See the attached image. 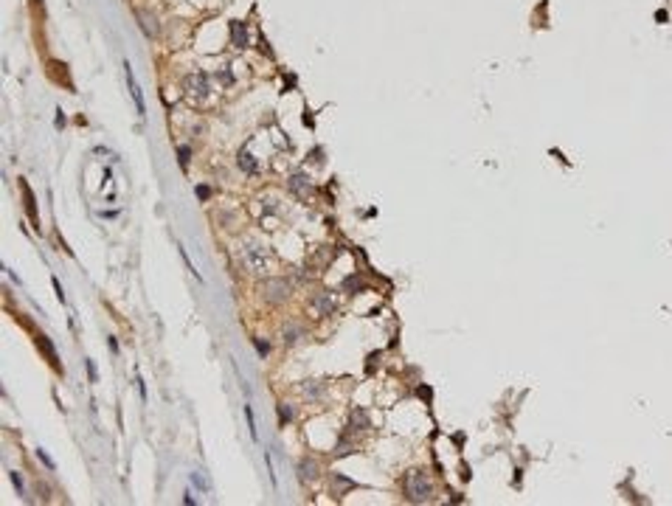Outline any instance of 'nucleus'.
Segmentation results:
<instances>
[{"mask_svg":"<svg viewBox=\"0 0 672 506\" xmlns=\"http://www.w3.org/2000/svg\"><path fill=\"white\" fill-rule=\"evenodd\" d=\"M290 295H293V287L287 279H267L265 284H262V298H265L267 304H284Z\"/></svg>","mask_w":672,"mask_h":506,"instance_id":"obj_3","label":"nucleus"},{"mask_svg":"<svg viewBox=\"0 0 672 506\" xmlns=\"http://www.w3.org/2000/svg\"><path fill=\"white\" fill-rule=\"evenodd\" d=\"M177 155H180V166H183V169H188V155H191V149L183 144V147H177Z\"/></svg>","mask_w":672,"mask_h":506,"instance_id":"obj_19","label":"nucleus"},{"mask_svg":"<svg viewBox=\"0 0 672 506\" xmlns=\"http://www.w3.org/2000/svg\"><path fill=\"white\" fill-rule=\"evenodd\" d=\"M191 484H194V487H200V489H206V492H208V484L203 481V476H200V473H191Z\"/></svg>","mask_w":672,"mask_h":506,"instance_id":"obj_24","label":"nucleus"},{"mask_svg":"<svg viewBox=\"0 0 672 506\" xmlns=\"http://www.w3.org/2000/svg\"><path fill=\"white\" fill-rule=\"evenodd\" d=\"M279 419H281V425L293 422V408H290L287 402H279Z\"/></svg>","mask_w":672,"mask_h":506,"instance_id":"obj_16","label":"nucleus"},{"mask_svg":"<svg viewBox=\"0 0 672 506\" xmlns=\"http://www.w3.org/2000/svg\"><path fill=\"white\" fill-rule=\"evenodd\" d=\"M309 383H312V380H307V383L301 385L304 394H307V396H321V388H318V385H309Z\"/></svg>","mask_w":672,"mask_h":506,"instance_id":"obj_22","label":"nucleus"},{"mask_svg":"<svg viewBox=\"0 0 672 506\" xmlns=\"http://www.w3.org/2000/svg\"><path fill=\"white\" fill-rule=\"evenodd\" d=\"M37 456H40V461H43V464H45V467H48V469H56V464H54V458H51V456H48V453H45V450H43V447H40V450H37Z\"/></svg>","mask_w":672,"mask_h":506,"instance_id":"obj_21","label":"nucleus"},{"mask_svg":"<svg viewBox=\"0 0 672 506\" xmlns=\"http://www.w3.org/2000/svg\"><path fill=\"white\" fill-rule=\"evenodd\" d=\"M256 349H259V354H267V352H270V346H267V343H262V341H256Z\"/></svg>","mask_w":672,"mask_h":506,"instance_id":"obj_27","label":"nucleus"},{"mask_svg":"<svg viewBox=\"0 0 672 506\" xmlns=\"http://www.w3.org/2000/svg\"><path fill=\"white\" fill-rule=\"evenodd\" d=\"M287 189H290L293 194L304 197L309 189H312V180H307V175H304V172H293V175L287 177Z\"/></svg>","mask_w":672,"mask_h":506,"instance_id":"obj_8","label":"nucleus"},{"mask_svg":"<svg viewBox=\"0 0 672 506\" xmlns=\"http://www.w3.org/2000/svg\"><path fill=\"white\" fill-rule=\"evenodd\" d=\"M177 250H180V256H183V262H186V267H188V270H191V276H194V279H200V281H203V276H200V270H197V267H194V264H191V259H188V253H186V248H183V245H177Z\"/></svg>","mask_w":672,"mask_h":506,"instance_id":"obj_15","label":"nucleus"},{"mask_svg":"<svg viewBox=\"0 0 672 506\" xmlns=\"http://www.w3.org/2000/svg\"><path fill=\"white\" fill-rule=\"evenodd\" d=\"M351 422L360 425V427H369V416H366V411H355V414H351Z\"/></svg>","mask_w":672,"mask_h":506,"instance_id":"obj_18","label":"nucleus"},{"mask_svg":"<svg viewBox=\"0 0 672 506\" xmlns=\"http://www.w3.org/2000/svg\"><path fill=\"white\" fill-rule=\"evenodd\" d=\"M298 469H301V481H315V478H318V464H315L312 458H304V461L298 464Z\"/></svg>","mask_w":672,"mask_h":506,"instance_id":"obj_11","label":"nucleus"},{"mask_svg":"<svg viewBox=\"0 0 672 506\" xmlns=\"http://www.w3.org/2000/svg\"><path fill=\"white\" fill-rule=\"evenodd\" d=\"M217 79L222 82V85H234V74H231L228 68H219V74H217Z\"/></svg>","mask_w":672,"mask_h":506,"instance_id":"obj_20","label":"nucleus"},{"mask_svg":"<svg viewBox=\"0 0 672 506\" xmlns=\"http://www.w3.org/2000/svg\"><path fill=\"white\" fill-rule=\"evenodd\" d=\"M245 419H248V430H250V439L259 442V427H256V416H253V408L245 405Z\"/></svg>","mask_w":672,"mask_h":506,"instance_id":"obj_14","label":"nucleus"},{"mask_svg":"<svg viewBox=\"0 0 672 506\" xmlns=\"http://www.w3.org/2000/svg\"><path fill=\"white\" fill-rule=\"evenodd\" d=\"M312 310L318 312V315H332L335 310H338V301H335V293H318V295H312Z\"/></svg>","mask_w":672,"mask_h":506,"instance_id":"obj_5","label":"nucleus"},{"mask_svg":"<svg viewBox=\"0 0 672 506\" xmlns=\"http://www.w3.org/2000/svg\"><path fill=\"white\" fill-rule=\"evenodd\" d=\"M402 487H405V495L411 503H425L433 495V484H430V478L425 476L422 469H411L405 476V481H402Z\"/></svg>","mask_w":672,"mask_h":506,"instance_id":"obj_1","label":"nucleus"},{"mask_svg":"<svg viewBox=\"0 0 672 506\" xmlns=\"http://www.w3.org/2000/svg\"><path fill=\"white\" fill-rule=\"evenodd\" d=\"M107 346L113 349V352H118V343H115V338H107Z\"/></svg>","mask_w":672,"mask_h":506,"instance_id":"obj_28","label":"nucleus"},{"mask_svg":"<svg viewBox=\"0 0 672 506\" xmlns=\"http://www.w3.org/2000/svg\"><path fill=\"white\" fill-rule=\"evenodd\" d=\"M298 335H301V329H298V326H287V329H284V343H287V346H290V343H296Z\"/></svg>","mask_w":672,"mask_h":506,"instance_id":"obj_17","label":"nucleus"},{"mask_svg":"<svg viewBox=\"0 0 672 506\" xmlns=\"http://www.w3.org/2000/svg\"><path fill=\"white\" fill-rule=\"evenodd\" d=\"M54 290H56V298L65 304V293H62V284H59V279H54Z\"/></svg>","mask_w":672,"mask_h":506,"instance_id":"obj_26","label":"nucleus"},{"mask_svg":"<svg viewBox=\"0 0 672 506\" xmlns=\"http://www.w3.org/2000/svg\"><path fill=\"white\" fill-rule=\"evenodd\" d=\"M12 481H14V487H17V492H20V495H25V489H23V478H20L17 473H12Z\"/></svg>","mask_w":672,"mask_h":506,"instance_id":"obj_25","label":"nucleus"},{"mask_svg":"<svg viewBox=\"0 0 672 506\" xmlns=\"http://www.w3.org/2000/svg\"><path fill=\"white\" fill-rule=\"evenodd\" d=\"M20 189H23V194H25V211H28V217L37 222V200H34V191H31V186L25 183V180L20 183Z\"/></svg>","mask_w":672,"mask_h":506,"instance_id":"obj_10","label":"nucleus"},{"mask_svg":"<svg viewBox=\"0 0 672 506\" xmlns=\"http://www.w3.org/2000/svg\"><path fill=\"white\" fill-rule=\"evenodd\" d=\"M135 17L141 20V28H144V34H146V37H149V40H155V37H157V20L152 17L149 12H144V9H138V12H135Z\"/></svg>","mask_w":672,"mask_h":506,"instance_id":"obj_9","label":"nucleus"},{"mask_svg":"<svg viewBox=\"0 0 672 506\" xmlns=\"http://www.w3.org/2000/svg\"><path fill=\"white\" fill-rule=\"evenodd\" d=\"M242 262L248 264L250 273H267V250L262 248L256 239H245L242 242Z\"/></svg>","mask_w":672,"mask_h":506,"instance_id":"obj_2","label":"nucleus"},{"mask_svg":"<svg viewBox=\"0 0 672 506\" xmlns=\"http://www.w3.org/2000/svg\"><path fill=\"white\" fill-rule=\"evenodd\" d=\"M124 68H127V87H130V96H133V102H135V110H138V116L144 118V116H146V104H144V96H141V87H138V82H135V76H133V68H130V62H124Z\"/></svg>","mask_w":672,"mask_h":506,"instance_id":"obj_6","label":"nucleus"},{"mask_svg":"<svg viewBox=\"0 0 672 506\" xmlns=\"http://www.w3.org/2000/svg\"><path fill=\"white\" fill-rule=\"evenodd\" d=\"M85 368H87V374H90V380H93V383H99V372H96V363H93V360H85Z\"/></svg>","mask_w":672,"mask_h":506,"instance_id":"obj_23","label":"nucleus"},{"mask_svg":"<svg viewBox=\"0 0 672 506\" xmlns=\"http://www.w3.org/2000/svg\"><path fill=\"white\" fill-rule=\"evenodd\" d=\"M239 169L248 172V175H256V172H259V163L253 160V155H250L248 149H242V152H239Z\"/></svg>","mask_w":672,"mask_h":506,"instance_id":"obj_12","label":"nucleus"},{"mask_svg":"<svg viewBox=\"0 0 672 506\" xmlns=\"http://www.w3.org/2000/svg\"><path fill=\"white\" fill-rule=\"evenodd\" d=\"M231 43H234V48H248L250 45L248 23H242V20H234V23H231Z\"/></svg>","mask_w":672,"mask_h":506,"instance_id":"obj_7","label":"nucleus"},{"mask_svg":"<svg viewBox=\"0 0 672 506\" xmlns=\"http://www.w3.org/2000/svg\"><path fill=\"white\" fill-rule=\"evenodd\" d=\"M40 346H43L45 352H48V363H51V366L56 368V372H59V368H62V366H59V357H56L54 346H51V341H48V338H45V335H40Z\"/></svg>","mask_w":672,"mask_h":506,"instance_id":"obj_13","label":"nucleus"},{"mask_svg":"<svg viewBox=\"0 0 672 506\" xmlns=\"http://www.w3.org/2000/svg\"><path fill=\"white\" fill-rule=\"evenodd\" d=\"M183 87L191 98H208V93H211V82L206 74H188L183 79Z\"/></svg>","mask_w":672,"mask_h":506,"instance_id":"obj_4","label":"nucleus"}]
</instances>
